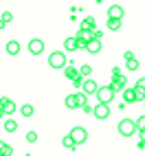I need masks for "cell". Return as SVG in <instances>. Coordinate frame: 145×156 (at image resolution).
<instances>
[{
    "label": "cell",
    "instance_id": "1",
    "mask_svg": "<svg viewBox=\"0 0 145 156\" xmlns=\"http://www.w3.org/2000/svg\"><path fill=\"white\" fill-rule=\"evenodd\" d=\"M66 64H68V62H66V53H62V51H53V53L48 55V66L51 68L59 70V68H64Z\"/></svg>",
    "mask_w": 145,
    "mask_h": 156
},
{
    "label": "cell",
    "instance_id": "2",
    "mask_svg": "<svg viewBox=\"0 0 145 156\" xmlns=\"http://www.w3.org/2000/svg\"><path fill=\"white\" fill-rule=\"evenodd\" d=\"M134 132H136V123H134L132 119H121L119 121V134H121V136H132V134Z\"/></svg>",
    "mask_w": 145,
    "mask_h": 156
},
{
    "label": "cell",
    "instance_id": "3",
    "mask_svg": "<svg viewBox=\"0 0 145 156\" xmlns=\"http://www.w3.org/2000/svg\"><path fill=\"white\" fill-rule=\"evenodd\" d=\"M68 134H70V139H72L75 145H81V143L88 141V132H86V128H81V126H75Z\"/></svg>",
    "mask_w": 145,
    "mask_h": 156
},
{
    "label": "cell",
    "instance_id": "4",
    "mask_svg": "<svg viewBox=\"0 0 145 156\" xmlns=\"http://www.w3.org/2000/svg\"><path fill=\"white\" fill-rule=\"evenodd\" d=\"M95 95L99 97V103H108V106H110V101L115 99V90H112L110 86H99Z\"/></svg>",
    "mask_w": 145,
    "mask_h": 156
},
{
    "label": "cell",
    "instance_id": "5",
    "mask_svg": "<svg viewBox=\"0 0 145 156\" xmlns=\"http://www.w3.org/2000/svg\"><path fill=\"white\" fill-rule=\"evenodd\" d=\"M64 75H66L68 79H72V84H75V86H81V81H84V77L79 75V70L72 66V64H66V66H64Z\"/></svg>",
    "mask_w": 145,
    "mask_h": 156
},
{
    "label": "cell",
    "instance_id": "6",
    "mask_svg": "<svg viewBox=\"0 0 145 156\" xmlns=\"http://www.w3.org/2000/svg\"><path fill=\"white\" fill-rule=\"evenodd\" d=\"M92 114H95L99 121H106L110 117V106L108 103H97V106H92Z\"/></svg>",
    "mask_w": 145,
    "mask_h": 156
},
{
    "label": "cell",
    "instance_id": "7",
    "mask_svg": "<svg viewBox=\"0 0 145 156\" xmlns=\"http://www.w3.org/2000/svg\"><path fill=\"white\" fill-rule=\"evenodd\" d=\"M0 108H2V114H13L18 110V106L9 97H0Z\"/></svg>",
    "mask_w": 145,
    "mask_h": 156
},
{
    "label": "cell",
    "instance_id": "8",
    "mask_svg": "<svg viewBox=\"0 0 145 156\" xmlns=\"http://www.w3.org/2000/svg\"><path fill=\"white\" fill-rule=\"evenodd\" d=\"M42 51H44V42H42L40 37H33V40L29 42V53H31V55H40Z\"/></svg>",
    "mask_w": 145,
    "mask_h": 156
},
{
    "label": "cell",
    "instance_id": "9",
    "mask_svg": "<svg viewBox=\"0 0 145 156\" xmlns=\"http://www.w3.org/2000/svg\"><path fill=\"white\" fill-rule=\"evenodd\" d=\"M97 81L95 79H86V81H81V92H84V95H95V92H97Z\"/></svg>",
    "mask_w": 145,
    "mask_h": 156
},
{
    "label": "cell",
    "instance_id": "10",
    "mask_svg": "<svg viewBox=\"0 0 145 156\" xmlns=\"http://www.w3.org/2000/svg\"><path fill=\"white\" fill-rule=\"evenodd\" d=\"M86 51L90 55H97L99 51H101V40H97V37H90L88 42H86Z\"/></svg>",
    "mask_w": 145,
    "mask_h": 156
},
{
    "label": "cell",
    "instance_id": "11",
    "mask_svg": "<svg viewBox=\"0 0 145 156\" xmlns=\"http://www.w3.org/2000/svg\"><path fill=\"white\" fill-rule=\"evenodd\" d=\"M108 18H119V20H123V18H126V9H123L121 5H112V7H108Z\"/></svg>",
    "mask_w": 145,
    "mask_h": 156
},
{
    "label": "cell",
    "instance_id": "12",
    "mask_svg": "<svg viewBox=\"0 0 145 156\" xmlns=\"http://www.w3.org/2000/svg\"><path fill=\"white\" fill-rule=\"evenodd\" d=\"M112 90H123L126 88V75H112V84H110Z\"/></svg>",
    "mask_w": 145,
    "mask_h": 156
},
{
    "label": "cell",
    "instance_id": "13",
    "mask_svg": "<svg viewBox=\"0 0 145 156\" xmlns=\"http://www.w3.org/2000/svg\"><path fill=\"white\" fill-rule=\"evenodd\" d=\"M134 101H139L136 90L134 88H123V103H134Z\"/></svg>",
    "mask_w": 145,
    "mask_h": 156
},
{
    "label": "cell",
    "instance_id": "14",
    "mask_svg": "<svg viewBox=\"0 0 145 156\" xmlns=\"http://www.w3.org/2000/svg\"><path fill=\"white\" fill-rule=\"evenodd\" d=\"M5 51H7L9 55H18L20 53V42H18V40H9L7 46H5Z\"/></svg>",
    "mask_w": 145,
    "mask_h": 156
},
{
    "label": "cell",
    "instance_id": "15",
    "mask_svg": "<svg viewBox=\"0 0 145 156\" xmlns=\"http://www.w3.org/2000/svg\"><path fill=\"white\" fill-rule=\"evenodd\" d=\"M134 90H136V97H139V99H145V77L139 79L136 84H134Z\"/></svg>",
    "mask_w": 145,
    "mask_h": 156
},
{
    "label": "cell",
    "instance_id": "16",
    "mask_svg": "<svg viewBox=\"0 0 145 156\" xmlns=\"http://www.w3.org/2000/svg\"><path fill=\"white\" fill-rule=\"evenodd\" d=\"M64 51H66V53L77 51V40H75V37H66V40H64Z\"/></svg>",
    "mask_w": 145,
    "mask_h": 156
},
{
    "label": "cell",
    "instance_id": "17",
    "mask_svg": "<svg viewBox=\"0 0 145 156\" xmlns=\"http://www.w3.org/2000/svg\"><path fill=\"white\" fill-rule=\"evenodd\" d=\"M2 128H5V130H7L9 134H11V132H16V130H18V121L9 117V119H5V123H2Z\"/></svg>",
    "mask_w": 145,
    "mask_h": 156
},
{
    "label": "cell",
    "instance_id": "18",
    "mask_svg": "<svg viewBox=\"0 0 145 156\" xmlns=\"http://www.w3.org/2000/svg\"><path fill=\"white\" fill-rule=\"evenodd\" d=\"M106 24H108L110 31H119L121 29V20L119 18H106Z\"/></svg>",
    "mask_w": 145,
    "mask_h": 156
},
{
    "label": "cell",
    "instance_id": "19",
    "mask_svg": "<svg viewBox=\"0 0 145 156\" xmlns=\"http://www.w3.org/2000/svg\"><path fill=\"white\" fill-rule=\"evenodd\" d=\"M33 112H35V108L31 106V103H24V106H20V114H22V117H33Z\"/></svg>",
    "mask_w": 145,
    "mask_h": 156
},
{
    "label": "cell",
    "instance_id": "20",
    "mask_svg": "<svg viewBox=\"0 0 145 156\" xmlns=\"http://www.w3.org/2000/svg\"><path fill=\"white\" fill-rule=\"evenodd\" d=\"M13 154V147L5 141H0V156H11Z\"/></svg>",
    "mask_w": 145,
    "mask_h": 156
},
{
    "label": "cell",
    "instance_id": "21",
    "mask_svg": "<svg viewBox=\"0 0 145 156\" xmlns=\"http://www.w3.org/2000/svg\"><path fill=\"white\" fill-rule=\"evenodd\" d=\"M81 29H86V31H95V18H84V22H81Z\"/></svg>",
    "mask_w": 145,
    "mask_h": 156
},
{
    "label": "cell",
    "instance_id": "22",
    "mask_svg": "<svg viewBox=\"0 0 145 156\" xmlns=\"http://www.w3.org/2000/svg\"><path fill=\"white\" fill-rule=\"evenodd\" d=\"M64 103H66V108H68V110H75V108H77V99H75V95H68Z\"/></svg>",
    "mask_w": 145,
    "mask_h": 156
},
{
    "label": "cell",
    "instance_id": "23",
    "mask_svg": "<svg viewBox=\"0 0 145 156\" xmlns=\"http://www.w3.org/2000/svg\"><path fill=\"white\" fill-rule=\"evenodd\" d=\"M86 97H88V95H84V92H77V95H75V99H77V108H81V106H86V103H88Z\"/></svg>",
    "mask_w": 145,
    "mask_h": 156
},
{
    "label": "cell",
    "instance_id": "24",
    "mask_svg": "<svg viewBox=\"0 0 145 156\" xmlns=\"http://www.w3.org/2000/svg\"><path fill=\"white\" fill-rule=\"evenodd\" d=\"M126 68H128V70H136V68H139V59H134V57L126 59Z\"/></svg>",
    "mask_w": 145,
    "mask_h": 156
},
{
    "label": "cell",
    "instance_id": "25",
    "mask_svg": "<svg viewBox=\"0 0 145 156\" xmlns=\"http://www.w3.org/2000/svg\"><path fill=\"white\" fill-rule=\"evenodd\" d=\"M62 143H64V147H68V150H75V147H77V145L72 143V139H70V134H66V136L62 139Z\"/></svg>",
    "mask_w": 145,
    "mask_h": 156
},
{
    "label": "cell",
    "instance_id": "26",
    "mask_svg": "<svg viewBox=\"0 0 145 156\" xmlns=\"http://www.w3.org/2000/svg\"><path fill=\"white\" fill-rule=\"evenodd\" d=\"M27 143H37V132L35 130L27 132Z\"/></svg>",
    "mask_w": 145,
    "mask_h": 156
},
{
    "label": "cell",
    "instance_id": "27",
    "mask_svg": "<svg viewBox=\"0 0 145 156\" xmlns=\"http://www.w3.org/2000/svg\"><path fill=\"white\" fill-rule=\"evenodd\" d=\"M90 73H92V68H90L88 64H84V66L79 68V75H81V77H90Z\"/></svg>",
    "mask_w": 145,
    "mask_h": 156
},
{
    "label": "cell",
    "instance_id": "28",
    "mask_svg": "<svg viewBox=\"0 0 145 156\" xmlns=\"http://www.w3.org/2000/svg\"><path fill=\"white\" fill-rule=\"evenodd\" d=\"M11 20H13V13H11V11H5V13H2V22H5V24H9Z\"/></svg>",
    "mask_w": 145,
    "mask_h": 156
},
{
    "label": "cell",
    "instance_id": "29",
    "mask_svg": "<svg viewBox=\"0 0 145 156\" xmlns=\"http://www.w3.org/2000/svg\"><path fill=\"white\" fill-rule=\"evenodd\" d=\"M136 123V130H145V117H141L139 121H134Z\"/></svg>",
    "mask_w": 145,
    "mask_h": 156
},
{
    "label": "cell",
    "instance_id": "30",
    "mask_svg": "<svg viewBox=\"0 0 145 156\" xmlns=\"http://www.w3.org/2000/svg\"><path fill=\"white\" fill-rule=\"evenodd\" d=\"M139 147H145V130H141V141H139Z\"/></svg>",
    "mask_w": 145,
    "mask_h": 156
},
{
    "label": "cell",
    "instance_id": "31",
    "mask_svg": "<svg viewBox=\"0 0 145 156\" xmlns=\"http://www.w3.org/2000/svg\"><path fill=\"white\" fill-rule=\"evenodd\" d=\"M81 108H84V112H86V114H90V112H92V106H88V103H86V106H81Z\"/></svg>",
    "mask_w": 145,
    "mask_h": 156
},
{
    "label": "cell",
    "instance_id": "32",
    "mask_svg": "<svg viewBox=\"0 0 145 156\" xmlns=\"http://www.w3.org/2000/svg\"><path fill=\"white\" fill-rule=\"evenodd\" d=\"M0 119H2V108H0Z\"/></svg>",
    "mask_w": 145,
    "mask_h": 156
},
{
    "label": "cell",
    "instance_id": "33",
    "mask_svg": "<svg viewBox=\"0 0 145 156\" xmlns=\"http://www.w3.org/2000/svg\"><path fill=\"white\" fill-rule=\"evenodd\" d=\"M143 106H145V103H143Z\"/></svg>",
    "mask_w": 145,
    "mask_h": 156
}]
</instances>
